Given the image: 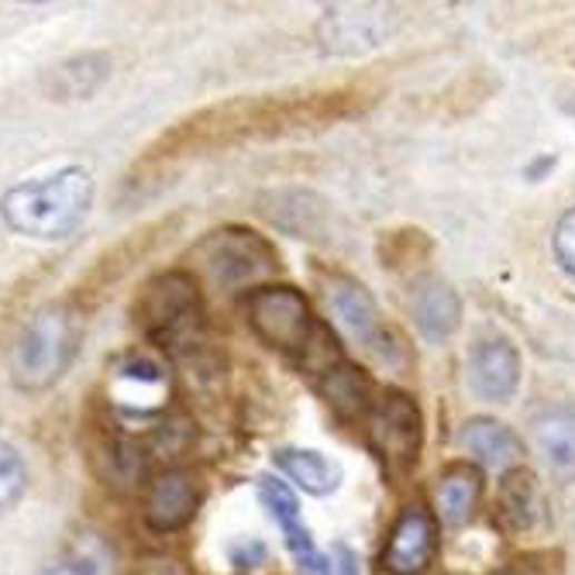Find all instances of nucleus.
<instances>
[{"label": "nucleus", "mask_w": 575, "mask_h": 575, "mask_svg": "<svg viewBox=\"0 0 575 575\" xmlns=\"http://www.w3.org/2000/svg\"><path fill=\"white\" fill-rule=\"evenodd\" d=\"M93 179L83 166H66L52 176L28 179L0 197V218L14 235L34 241L69 238L90 214Z\"/></svg>", "instance_id": "1"}, {"label": "nucleus", "mask_w": 575, "mask_h": 575, "mask_svg": "<svg viewBox=\"0 0 575 575\" xmlns=\"http://www.w3.org/2000/svg\"><path fill=\"white\" fill-rule=\"evenodd\" d=\"M248 325L266 345L294 355L307 373L325 376L341 363L335 335L317 325L307 297L294 286H256L245 300Z\"/></svg>", "instance_id": "2"}, {"label": "nucleus", "mask_w": 575, "mask_h": 575, "mask_svg": "<svg viewBox=\"0 0 575 575\" xmlns=\"http://www.w3.org/2000/svg\"><path fill=\"white\" fill-rule=\"evenodd\" d=\"M80 317L66 304H49L34 310L11 348V383L21 393H46L73 366L80 348Z\"/></svg>", "instance_id": "3"}, {"label": "nucleus", "mask_w": 575, "mask_h": 575, "mask_svg": "<svg viewBox=\"0 0 575 575\" xmlns=\"http://www.w3.org/2000/svg\"><path fill=\"white\" fill-rule=\"evenodd\" d=\"M135 325L159 348L179 351L200 341V286L190 272H159L135 297Z\"/></svg>", "instance_id": "4"}, {"label": "nucleus", "mask_w": 575, "mask_h": 575, "mask_svg": "<svg viewBox=\"0 0 575 575\" xmlns=\"http://www.w3.org/2000/svg\"><path fill=\"white\" fill-rule=\"evenodd\" d=\"M194 269L214 290H245L276 272V248L248 228H218L204 235L190 251Z\"/></svg>", "instance_id": "5"}, {"label": "nucleus", "mask_w": 575, "mask_h": 575, "mask_svg": "<svg viewBox=\"0 0 575 575\" xmlns=\"http://www.w3.org/2000/svg\"><path fill=\"white\" fill-rule=\"evenodd\" d=\"M366 435L373 452L393 476L410 473L420 458V442H424V420L417 404L404 389H386L379 400H373L366 414Z\"/></svg>", "instance_id": "6"}, {"label": "nucleus", "mask_w": 575, "mask_h": 575, "mask_svg": "<svg viewBox=\"0 0 575 575\" xmlns=\"http://www.w3.org/2000/svg\"><path fill=\"white\" fill-rule=\"evenodd\" d=\"M393 31H397V14L389 8L348 4L325 11L317 24V42L335 56H363L369 49H379Z\"/></svg>", "instance_id": "7"}, {"label": "nucleus", "mask_w": 575, "mask_h": 575, "mask_svg": "<svg viewBox=\"0 0 575 575\" xmlns=\"http://www.w3.org/2000/svg\"><path fill=\"white\" fill-rule=\"evenodd\" d=\"M107 386H111V407L118 410L121 420L146 424L166 410L169 379L162 366H156L146 355H131L125 363H118Z\"/></svg>", "instance_id": "8"}, {"label": "nucleus", "mask_w": 575, "mask_h": 575, "mask_svg": "<svg viewBox=\"0 0 575 575\" xmlns=\"http://www.w3.org/2000/svg\"><path fill=\"white\" fill-rule=\"evenodd\" d=\"M328 304L338 317V325L369 351H376L379 358L393 355V341L389 331L379 317V307L373 300V294L366 290L363 282H355L348 276H335L328 282Z\"/></svg>", "instance_id": "9"}, {"label": "nucleus", "mask_w": 575, "mask_h": 575, "mask_svg": "<svg viewBox=\"0 0 575 575\" xmlns=\"http://www.w3.org/2000/svg\"><path fill=\"white\" fill-rule=\"evenodd\" d=\"M438 552V527L420 503L407 507L393 524L383 552V568L389 575H424Z\"/></svg>", "instance_id": "10"}, {"label": "nucleus", "mask_w": 575, "mask_h": 575, "mask_svg": "<svg viewBox=\"0 0 575 575\" xmlns=\"http://www.w3.org/2000/svg\"><path fill=\"white\" fill-rule=\"evenodd\" d=\"M469 386L479 400L507 404L521 386V351L510 338L483 335L469 351Z\"/></svg>", "instance_id": "11"}, {"label": "nucleus", "mask_w": 575, "mask_h": 575, "mask_svg": "<svg viewBox=\"0 0 575 575\" xmlns=\"http://www.w3.org/2000/svg\"><path fill=\"white\" fill-rule=\"evenodd\" d=\"M259 496H262V503H266L269 517L279 524V531H282V537H286V548L294 552L300 572H307V575H328V568H325L328 562L320 558V552H317V545H314L310 531H307L304 521H300L297 493H294L290 486H286V483L272 479V476H262V479H259Z\"/></svg>", "instance_id": "12"}, {"label": "nucleus", "mask_w": 575, "mask_h": 575, "mask_svg": "<svg viewBox=\"0 0 575 575\" xmlns=\"http://www.w3.org/2000/svg\"><path fill=\"white\" fill-rule=\"evenodd\" d=\"M197 503H200V489L197 479L190 473H162L146 496V524L159 534H172L179 527H187L197 514Z\"/></svg>", "instance_id": "13"}, {"label": "nucleus", "mask_w": 575, "mask_h": 575, "mask_svg": "<svg viewBox=\"0 0 575 575\" xmlns=\"http://www.w3.org/2000/svg\"><path fill=\"white\" fill-rule=\"evenodd\" d=\"M259 210L269 225L294 238H320L328 228V204L310 190H269Z\"/></svg>", "instance_id": "14"}, {"label": "nucleus", "mask_w": 575, "mask_h": 575, "mask_svg": "<svg viewBox=\"0 0 575 575\" xmlns=\"http://www.w3.org/2000/svg\"><path fill=\"white\" fill-rule=\"evenodd\" d=\"M111 56L107 52H80V56H69L56 66L46 69L42 77V93L49 100H87L93 97L107 80H111Z\"/></svg>", "instance_id": "15"}, {"label": "nucleus", "mask_w": 575, "mask_h": 575, "mask_svg": "<svg viewBox=\"0 0 575 575\" xmlns=\"http://www.w3.org/2000/svg\"><path fill=\"white\" fill-rule=\"evenodd\" d=\"M410 314L414 325L427 341H445L462 325V300L445 279H420L410 294Z\"/></svg>", "instance_id": "16"}, {"label": "nucleus", "mask_w": 575, "mask_h": 575, "mask_svg": "<svg viewBox=\"0 0 575 575\" xmlns=\"http://www.w3.org/2000/svg\"><path fill=\"white\" fill-rule=\"evenodd\" d=\"M534 448L555 483H575V410L558 407L534 420Z\"/></svg>", "instance_id": "17"}, {"label": "nucleus", "mask_w": 575, "mask_h": 575, "mask_svg": "<svg viewBox=\"0 0 575 575\" xmlns=\"http://www.w3.org/2000/svg\"><path fill=\"white\" fill-rule=\"evenodd\" d=\"M93 476L115 493H131L146 479V452L125 438H100L90 448Z\"/></svg>", "instance_id": "18"}, {"label": "nucleus", "mask_w": 575, "mask_h": 575, "mask_svg": "<svg viewBox=\"0 0 575 575\" xmlns=\"http://www.w3.org/2000/svg\"><path fill=\"white\" fill-rule=\"evenodd\" d=\"M462 445L483 465H489V469H514V465L524 458V442L507 424L489 420V417H476V420L465 424Z\"/></svg>", "instance_id": "19"}, {"label": "nucleus", "mask_w": 575, "mask_h": 575, "mask_svg": "<svg viewBox=\"0 0 575 575\" xmlns=\"http://www.w3.org/2000/svg\"><path fill=\"white\" fill-rule=\"evenodd\" d=\"M438 514H442V524L448 527H462L469 524V517L476 514L479 507V496H483V476L476 465H448L438 479Z\"/></svg>", "instance_id": "20"}, {"label": "nucleus", "mask_w": 575, "mask_h": 575, "mask_svg": "<svg viewBox=\"0 0 575 575\" xmlns=\"http://www.w3.org/2000/svg\"><path fill=\"white\" fill-rule=\"evenodd\" d=\"M276 465L304 493H314V496H328L341 483V465L310 448H282V452H276Z\"/></svg>", "instance_id": "21"}, {"label": "nucleus", "mask_w": 575, "mask_h": 575, "mask_svg": "<svg viewBox=\"0 0 575 575\" xmlns=\"http://www.w3.org/2000/svg\"><path fill=\"white\" fill-rule=\"evenodd\" d=\"M534 510H537V486L534 476L524 469H510L499 483V496H496V524L507 534H521L534 524Z\"/></svg>", "instance_id": "22"}, {"label": "nucleus", "mask_w": 575, "mask_h": 575, "mask_svg": "<svg viewBox=\"0 0 575 575\" xmlns=\"http://www.w3.org/2000/svg\"><path fill=\"white\" fill-rule=\"evenodd\" d=\"M320 389H325V397L331 404V410L345 420L351 417H366L373 400H369V379L351 369L348 363H338L335 369L325 373V379H320Z\"/></svg>", "instance_id": "23"}, {"label": "nucleus", "mask_w": 575, "mask_h": 575, "mask_svg": "<svg viewBox=\"0 0 575 575\" xmlns=\"http://www.w3.org/2000/svg\"><path fill=\"white\" fill-rule=\"evenodd\" d=\"M24 493H28L24 458L11 442L0 438V517H4L8 510H14Z\"/></svg>", "instance_id": "24"}, {"label": "nucleus", "mask_w": 575, "mask_h": 575, "mask_svg": "<svg viewBox=\"0 0 575 575\" xmlns=\"http://www.w3.org/2000/svg\"><path fill=\"white\" fill-rule=\"evenodd\" d=\"M562 552H531L524 558H514L510 565L496 568L493 575H562Z\"/></svg>", "instance_id": "25"}, {"label": "nucleus", "mask_w": 575, "mask_h": 575, "mask_svg": "<svg viewBox=\"0 0 575 575\" xmlns=\"http://www.w3.org/2000/svg\"><path fill=\"white\" fill-rule=\"evenodd\" d=\"M552 245H555V259L558 266L575 279V207L565 210L558 225H555V235H552Z\"/></svg>", "instance_id": "26"}, {"label": "nucleus", "mask_w": 575, "mask_h": 575, "mask_svg": "<svg viewBox=\"0 0 575 575\" xmlns=\"http://www.w3.org/2000/svg\"><path fill=\"white\" fill-rule=\"evenodd\" d=\"M328 575H358V558L351 555V548L338 545L331 562H328Z\"/></svg>", "instance_id": "27"}, {"label": "nucleus", "mask_w": 575, "mask_h": 575, "mask_svg": "<svg viewBox=\"0 0 575 575\" xmlns=\"http://www.w3.org/2000/svg\"><path fill=\"white\" fill-rule=\"evenodd\" d=\"M39 575H93V572L80 562H56V565H46Z\"/></svg>", "instance_id": "28"}]
</instances>
